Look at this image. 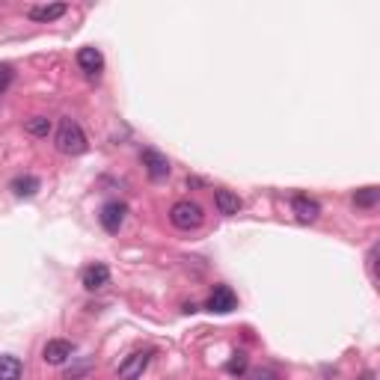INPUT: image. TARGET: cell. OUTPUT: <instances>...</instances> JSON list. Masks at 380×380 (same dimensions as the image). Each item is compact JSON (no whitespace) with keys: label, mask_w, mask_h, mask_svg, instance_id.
Here are the masks:
<instances>
[{"label":"cell","mask_w":380,"mask_h":380,"mask_svg":"<svg viewBox=\"0 0 380 380\" xmlns=\"http://www.w3.org/2000/svg\"><path fill=\"white\" fill-rule=\"evenodd\" d=\"M12 81H15V72H12V66H9V62H0V95L9 90Z\"/></svg>","instance_id":"18"},{"label":"cell","mask_w":380,"mask_h":380,"mask_svg":"<svg viewBox=\"0 0 380 380\" xmlns=\"http://www.w3.org/2000/svg\"><path fill=\"white\" fill-rule=\"evenodd\" d=\"M107 280H110V268H107V264H101V262L90 264V268H83V273H81V283H83V288H86V291H98V288H104V285H107Z\"/></svg>","instance_id":"9"},{"label":"cell","mask_w":380,"mask_h":380,"mask_svg":"<svg viewBox=\"0 0 380 380\" xmlns=\"http://www.w3.org/2000/svg\"><path fill=\"white\" fill-rule=\"evenodd\" d=\"M24 131H27L30 137H48L50 134V119L48 116H33L24 122Z\"/></svg>","instance_id":"16"},{"label":"cell","mask_w":380,"mask_h":380,"mask_svg":"<svg viewBox=\"0 0 380 380\" xmlns=\"http://www.w3.org/2000/svg\"><path fill=\"white\" fill-rule=\"evenodd\" d=\"M291 211H294V217L300 220V223H315L321 217V205L315 199H309V196H294L291 199Z\"/></svg>","instance_id":"8"},{"label":"cell","mask_w":380,"mask_h":380,"mask_svg":"<svg viewBox=\"0 0 380 380\" xmlns=\"http://www.w3.org/2000/svg\"><path fill=\"white\" fill-rule=\"evenodd\" d=\"M54 143H57V149L62 151V155H83V151L90 149V140H86L83 128L74 119H62L60 122Z\"/></svg>","instance_id":"1"},{"label":"cell","mask_w":380,"mask_h":380,"mask_svg":"<svg viewBox=\"0 0 380 380\" xmlns=\"http://www.w3.org/2000/svg\"><path fill=\"white\" fill-rule=\"evenodd\" d=\"M69 12V6L66 4H45V6H33L27 15H30V21H42V24H48V21H57V18H62Z\"/></svg>","instance_id":"13"},{"label":"cell","mask_w":380,"mask_h":380,"mask_svg":"<svg viewBox=\"0 0 380 380\" xmlns=\"http://www.w3.org/2000/svg\"><path fill=\"white\" fill-rule=\"evenodd\" d=\"M24 365L12 353H0V380H21Z\"/></svg>","instance_id":"14"},{"label":"cell","mask_w":380,"mask_h":380,"mask_svg":"<svg viewBox=\"0 0 380 380\" xmlns=\"http://www.w3.org/2000/svg\"><path fill=\"white\" fill-rule=\"evenodd\" d=\"M72 353H74V345L69 339H50L42 348V360L48 365H62L66 360H72Z\"/></svg>","instance_id":"7"},{"label":"cell","mask_w":380,"mask_h":380,"mask_svg":"<svg viewBox=\"0 0 380 380\" xmlns=\"http://www.w3.org/2000/svg\"><path fill=\"white\" fill-rule=\"evenodd\" d=\"M202 220H205V211H202L199 202H190V199H179L175 205L170 208V223L175 226V229H199Z\"/></svg>","instance_id":"2"},{"label":"cell","mask_w":380,"mask_h":380,"mask_svg":"<svg viewBox=\"0 0 380 380\" xmlns=\"http://www.w3.org/2000/svg\"><path fill=\"white\" fill-rule=\"evenodd\" d=\"M235 306H238L235 291H232L229 285H214L211 297H208V303H205V309H208V312H217V315H229Z\"/></svg>","instance_id":"6"},{"label":"cell","mask_w":380,"mask_h":380,"mask_svg":"<svg viewBox=\"0 0 380 380\" xmlns=\"http://www.w3.org/2000/svg\"><path fill=\"white\" fill-rule=\"evenodd\" d=\"M125 214H128V205H125V202H119V199L104 202V205H101V214H98L101 229L110 232V235H116L122 229V223H125Z\"/></svg>","instance_id":"3"},{"label":"cell","mask_w":380,"mask_h":380,"mask_svg":"<svg viewBox=\"0 0 380 380\" xmlns=\"http://www.w3.org/2000/svg\"><path fill=\"white\" fill-rule=\"evenodd\" d=\"M140 161H143V167H146V175L151 182H163L170 175V158L167 155H161L158 149H143L140 151Z\"/></svg>","instance_id":"4"},{"label":"cell","mask_w":380,"mask_h":380,"mask_svg":"<svg viewBox=\"0 0 380 380\" xmlns=\"http://www.w3.org/2000/svg\"><path fill=\"white\" fill-rule=\"evenodd\" d=\"M78 66H81V72H86L93 78V74H98L101 69H104V54H101L98 48H81L78 50Z\"/></svg>","instance_id":"11"},{"label":"cell","mask_w":380,"mask_h":380,"mask_svg":"<svg viewBox=\"0 0 380 380\" xmlns=\"http://www.w3.org/2000/svg\"><path fill=\"white\" fill-rule=\"evenodd\" d=\"M380 202V187L369 184V187H360L357 194H353V205L357 208H374Z\"/></svg>","instance_id":"15"},{"label":"cell","mask_w":380,"mask_h":380,"mask_svg":"<svg viewBox=\"0 0 380 380\" xmlns=\"http://www.w3.org/2000/svg\"><path fill=\"white\" fill-rule=\"evenodd\" d=\"M360 380H374V372H365V374H362Z\"/></svg>","instance_id":"20"},{"label":"cell","mask_w":380,"mask_h":380,"mask_svg":"<svg viewBox=\"0 0 380 380\" xmlns=\"http://www.w3.org/2000/svg\"><path fill=\"white\" fill-rule=\"evenodd\" d=\"M247 365H250V360H247V353H232V360L229 362H226V372H229V374H244L247 372Z\"/></svg>","instance_id":"17"},{"label":"cell","mask_w":380,"mask_h":380,"mask_svg":"<svg viewBox=\"0 0 380 380\" xmlns=\"http://www.w3.org/2000/svg\"><path fill=\"white\" fill-rule=\"evenodd\" d=\"M149 360H151L149 351H134V353H128V357L119 362V380H140L143 372L149 369Z\"/></svg>","instance_id":"5"},{"label":"cell","mask_w":380,"mask_h":380,"mask_svg":"<svg viewBox=\"0 0 380 380\" xmlns=\"http://www.w3.org/2000/svg\"><path fill=\"white\" fill-rule=\"evenodd\" d=\"M214 205H217V211L226 214V217H235V214L244 208V202H240V196L232 194V190L217 187V190H214Z\"/></svg>","instance_id":"10"},{"label":"cell","mask_w":380,"mask_h":380,"mask_svg":"<svg viewBox=\"0 0 380 380\" xmlns=\"http://www.w3.org/2000/svg\"><path fill=\"white\" fill-rule=\"evenodd\" d=\"M42 187V182L36 179V175H15V179H12V184H9V190L12 194H15L18 199H33L36 196V190Z\"/></svg>","instance_id":"12"},{"label":"cell","mask_w":380,"mask_h":380,"mask_svg":"<svg viewBox=\"0 0 380 380\" xmlns=\"http://www.w3.org/2000/svg\"><path fill=\"white\" fill-rule=\"evenodd\" d=\"M250 377H252V380H280V372H276V369H268V365H264V369H256Z\"/></svg>","instance_id":"19"}]
</instances>
